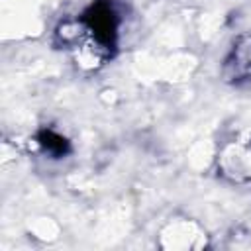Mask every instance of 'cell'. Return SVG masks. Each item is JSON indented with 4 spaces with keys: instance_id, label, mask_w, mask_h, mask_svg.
<instances>
[{
    "instance_id": "6da1fadb",
    "label": "cell",
    "mask_w": 251,
    "mask_h": 251,
    "mask_svg": "<svg viewBox=\"0 0 251 251\" xmlns=\"http://www.w3.org/2000/svg\"><path fill=\"white\" fill-rule=\"evenodd\" d=\"M218 171L231 182L251 180V139L233 141L224 147L218 159Z\"/></svg>"
},
{
    "instance_id": "7a4b0ae2",
    "label": "cell",
    "mask_w": 251,
    "mask_h": 251,
    "mask_svg": "<svg viewBox=\"0 0 251 251\" xmlns=\"http://www.w3.org/2000/svg\"><path fill=\"white\" fill-rule=\"evenodd\" d=\"M224 78L229 82H243L251 78V31H245L235 37L226 61H224Z\"/></svg>"
},
{
    "instance_id": "3957f363",
    "label": "cell",
    "mask_w": 251,
    "mask_h": 251,
    "mask_svg": "<svg viewBox=\"0 0 251 251\" xmlns=\"http://www.w3.org/2000/svg\"><path fill=\"white\" fill-rule=\"evenodd\" d=\"M37 143H39L49 155H55V157H61V155H65V153L69 151V141H67L63 135H59L57 131H51V129L41 131L39 137H37Z\"/></svg>"
}]
</instances>
